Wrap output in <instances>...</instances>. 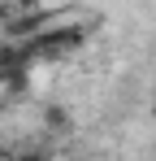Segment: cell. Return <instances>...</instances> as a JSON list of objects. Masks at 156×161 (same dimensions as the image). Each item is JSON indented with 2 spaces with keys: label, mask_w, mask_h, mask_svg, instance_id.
Returning a JSON list of instances; mask_svg holds the SVG:
<instances>
[{
  "label": "cell",
  "mask_w": 156,
  "mask_h": 161,
  "mask_svg": "<svg viewBox=\"0 0 156 161\" xmlns=\"http://www.w3.org/2000/svg\"><path fill=\"white\" fill-rule=\"evenodd\" d=\"M18 161H44V157H35V153H30V157H18Z\"/></svg>",
  "instance_id": "cell-1"
}]
</instances>
